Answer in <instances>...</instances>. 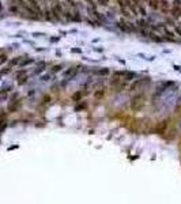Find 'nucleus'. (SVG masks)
Returning a JSON list of instances; mask_svg holds the SVG:
<instances>
[{
  "label": "nucleus",
  "instance_id": "bb28decb",
  "mask_svg": "<svg viewBox=\"0 0 181 204\" xmlns=\"http://www.w3.org/2000/svg\"><path fill=\"white\" fill-rule=\"evenodd\" d=\"M0 11H1V3H0Z\"/></svg>",
  "mask_w": 181,
  "mask_h": 204
},
{
  "label": "nucleus",
  "instance_id": "412c9836",
  "mask_svg": "<svg viewBox=\"0 0 181 204\" xmlns=\"http://www.w3.org/2000/svg\"><path fill=\"white\" fill-rule=\"evenodd\" d=\"M51 101H52L51 95H44V98H42V105H44V104H49Z\"/></svg>",
  "mask_w": 181,
  "mask_h": 204
},
{
  "label": "nucleus",
  "instance_id": "423d86ee",
  "mask_svg": "<svg viewBox=\"0 0 181 204\" xmlns=\"http://www.w3.org/2000/svg\"><path fill=\"white\" fill-rule=\"evenodd\" d=\"M168 125H169L168 120H163V121L158 123L157 127H155V133H158V135H163V133H165V131L168 129Z\"/></svg>",
  "mask_w": 181,
  "mask_h": 204
},
{
  "label": "nucleus",
  "instance_id": "aec40b11",
  "mask_svg": "<svg viewBox=\"0 0 181 204\" xmlns=\"http://www.w3.org/2000/svg\"><path fill=\"white\" fill-rule=\"evenodd\" d=\"M18 84H25V83L27 82V75H23V76H21V78H18Z\"/></svg>",
  "mask_w": 181,
  "mask_h": 204
},
{
  "label": "nucleus",
  "instance_id": "393cba45",
  "mask_svg": "<svg viewBox=\"0 0 181 204\" xmlns=\"http://www.w3.org/2000/svg\"><path fill=\"white\" fill-rule=\"evenodd\" d=\"M86 1H87V3H89V4H90V6H91V7H95V3H94V0H86Z\"/></svg>",
  "mask_w": 181,
  "mask_h": 204
},
{
  "label": "nucleus",
  "instance_id": "0eeeda50",
  "mask_svg": "<svg viewBox=\"0 0 181 204\" xmlns=\"http://www.w3.org/2000/svg\"><path fill=\"white\" fill-rule=\"evenodd\" d=\"M21 104H22V99H18V101H15L12 99L11 102L8 104V106H7V109H8L10 113H14V112H18V109L21 108Z\"/></svg>",
  "mask_w": 181,
  "mask_h": 204
},
{
  "label": "nucleus",
  "instance_id": "39448f33",
  "mask_svg": "<svg viewBox=\"0 0 181 204\" xmlns=\"http://www.w3.org/2000/svg\"><path fill=\"white\" fill-rule=\"evenodd\" d=\"M113 76H117V78H121L124 80H132L136 78V74L135 72H131V71H116L113 74Z\"/></svg>",
  "mask_w": 181,
  "mask_h": 204
},
{
  "label": "nucleus",
  "instance_id": "dca6fc26",
  "mask_svg": "<svg viewBox=\"0 0 181 204\" xmlns=\"http://www.w3.org/2000/svg\"><path fill=\"white\" fill-rule=\"evenodd\" d=\"M7 127V120L3 117H0V131H3Z\"/></svg>",
  "mask_w": 181,
  "mask_h": 204
},
{
  "label": "nucleus",
  "instance_id": "6e6552de",
  "mask_svg": "<svg viewBox=\"0 0 181 204\" xmlns=\"http://www.w3.org/2000/svg\"><path fill=\"white\" fill-rule=\"evenodd\" d=\"M87 94V91H83V90H78V91H75L74 94L71 95V99L74 101V102H79V101L83 99V97Z\"/></svg>",
  "mask_w": 181,
  "mask_h": 204
},
{
  "label": "nucleus",
  "instance_id": "cd10ccee",
  "mask_svg": "<svg viewBox=\"0 0 181 204\" xmlns=\"http://www.w3.org/2000/svg\"><path fill=\"white\" fill-rule=\"evenodd\" d=\"M142 1H147V0H142Z\"/></svg>",
  "mask_w": 181,
  "mask_h": 204
},
{
  "label": "nucleus",
  "instance_id": "1a4fd4ad",
  "mask_svg": "<svg viewBox=\"0 0 181 204\" xmlns=\"http://www.w3.org/2000/svg\"><path fill=\"white\" fill-rule=\"evenodd\" d=\"M159 10L162 12H165V14H168L170 11V4L168 3L166 0H159Z\"/></svg>",
  "mask_w": 181,
  "mask_h": 204
},
{
  "label": "nucleus",
  "instance_id": "4468645a",
  "mask_svg": "<svg viewBox=\"0 0 181 204\" xmlns=\"http://www.w3.org/2000/svg\"><path fill=\"white\" fill-rule=\"evenodd\" d=\"M104 95H105V89H99L94 93V98H97V99H101Z\"/></svg>",
  "mask_w": 181,
  "mask_h": 204
},
{
  "label": "nucleus",
  "instance_id": "b1692460",
  "mask_svg": "<svg viewBox=\"0 0 181 204\" xmlns=\"http://www.w3.org/2000/svg\"><path fill=\"white\" fill-rule=\"evenodd\" d=\"M67 1H68V3H70V6H72V7H74V8H75V7H76V4H75V1H74V0H67Z\"/></svg>",
  "mask_w": 181,
  "mask_h": 204
},
{
  "label": "nucleus",
  "instance_id": "a211bd4d",
  "mask_svg": "<svg viewBox=\"0 0 181 204\" xmlns=\"http://www.w3.org/2000/svg\"><path fill=\"white\" fill-rule=\"evenodd\" d=\"M61 69H63V65L61 64H57V65H53V68H52L51 71L55 74V72H59V71H61Z\"/></svg>",
  "mask_w": 181,
  "mask_h": 204
},
{
  "label": "nucleus",
  "instance_id": "2eb2a0df",
  "mask_svg": "<svg viewBox=\"0 0 181 204\" xmlns=\"http://www.w3.org/2000/svg\"><path fill=\"white\" fill-rule=\"evenodd\" d=\"M94 74H97V75H108V74H109V69H108V68H102V69L95 71Z\"/></svg>",
  "mask_w": 181,
  "mask_h": 204
},
{
  "label": "nucleus",
  "instance_id": "f03ea898",
  "mask_svg": "<svg viewBox=\"0 0 181 204\" xmlns=\"http://www.w3.org/2000/svg\"><path fill=\"white\" fill-rule=\"evenodd\" d=\"M117 27H119L121 31H124V33H128V34H131V33H135V31H138V27H136V25H134V23H131L129 21H125V19H121L120 22H117Z\"/></svg>",
  "mask_w": 181,
  "mask_h": 204
},
{
  "label": "nucleus",
  "instance_id": "f257e3e1",
  "mask_svg": "<svg viewBox=\"0 0 181 204\" xmlns=\"http://www.w3.org/2000/svg\"><path fill=\"white\" fill-rule=\"evenodd\" d=\"M146 105V94L144 93H139V94L134 95L131 99V109L134 112H139L144 108Z\"/></svg>",
  "mask_w": 181,
  "mask_h": 204
},
{
  "label": "nucleus",
  "instance_id": "6ab92c4d",
  "mask_svg": "<svg viewBox=\"0 0 181 204\" xmlns=\"http://www.w3.org/2000/svg\"><path fill=\"white\" fill-rule=\"evenodd\" d=\"M23 59V57H16V59H14V60H11V63H10V67H12V65H15V64H19L21 63V60Z\"/></svg>",
  "mask_w": 181,
  "mask_h": 204
},
{
  "label": "nucleus",
  "instance_id": "f3484780",
  "mask_svg": "<svg viewBox=\"0 0 181 204\" xmlns=\"http://www.w3.org/2000/svg\"><path fill=\"white\" fill-rule=\"evenodd\" d=\"M31 63H34V60L33 59H26V60H23L22 63H19V65H21V67H25V65H29V64H31Z\"/></svg>",
  "mask_w": 181,
  "mask_h": 204
},
{
  "label": "nucleus",
  "instance_id": "a878e982",
  "mask_svg": "<svg viewBox=\"0 0 181 204\" xmlns=\"http://www.w3.org/2000/svg\"><path fill=\"white\" fill-rule=\"evenodd\" d=\"M72 50V52H75V53H80V49H78V48H76V49H71Z\"/></svg>",
  "mask_w": 181,
  "mask_h": 204
},
{
  "label": "nucleus",
  "instance_id": "4be33fe9",
  "mask_svg": "<svg viewBox=\"0 0 181 204\" xmlns=\"http://www.w3.org/2000/svg\"><path fill=\"white\" fill-rule=\"evenodd\" d=\"M7 55H0V64H3V63H6L7 61Z\"/></svg>",
  "mask_w": 181,
  "mask_h": 204
},
{
  "label": "nucleus",
  "instance_id": "9b49d317",
  "mask_svg": "<svg viewBox=\"0 0 181 204\" xmlns=\"http://www.w3.org/2000/svg\"><path fill=\"white\" fill-rule=\"evenodd\" d=\"M147 4L153 11H158L159 10V0H147Z\"/></svg>",
  "mask_w": 181,
  "mask_h": 204
},
{
  "label": "nucleus",
  "instance_id": "5701e85b",
  "mask_svg": "<svg viewBox=\"0 0 181 204\" xmlns=\"http://www.w3.org/2000/svg\"><path fill=\"white\" fill-rule=\"evenodd\" d=\"M98 4H101V6H108L109 4V0H97Z\"/></svg>",
  "mask_w": 181,
  "mask_h": 204
},
{
  "label": "nucleus",
  "instance_id": "f8f14e48",
  "mask_svg": "<svg viewBox=\"0 0 181 204\" xmlns=\"http://www.w3.org/2000/svg\"><path fill=\"white\" fill-rule=\"evenodd\" d=\"M76 72H78V68H70V69H67V71L64 72V76L65 78H68V76L74 78L75 75H76Z\"/></svg>",
  "mask_w": 181,
  "mask_h": 204
},
{
  "label": "nucleus",
  "instance_id": "9d476101",
  "mask_svg": "<svg viewBox=\"0 0 181 204\" xmlns=\"http://www.w3.org/2000/svg\"><path fill=\"white\" fill-rule=\"evenodd\" d=\"M170 14H172L174 18H181V6H172Z\"/></svg>",
  "mask_w": 181,
  "mask_h": 204
},
{
  "label": "nucleus",
  "instance_id": "7ed1b4c3",
  "mask_svg": "<svg viewBox=\"0 0 181 204\" xmlns=\"http://www.w3.org/2000/svg\"><path fill=\"white\" fill-rule=\"evenodd\" d=\"M150 82H151V79H150V76H144V78H140V79L135 80L132 84H131L129 87V91H138V90H142L144 86H147V84H150Z\"/></svg>",
  "mask_w": 181,
  "mask_h": 204
},
{
  "label": "nucleus",
  "instance_id": "20e7f679",
  "mask_svg": "<svg viewBox=\"0 0 181 204\" xmlns=\"http://www.w3.org/2000/svg\"><path fill=\"white\" fill-rule=\"evenodd\" d=\"M51 12L53 15V19L55 21H61L63 19V15H64V10H63L61 4L60 3H56L53 7L51 8Z\"/></svg>",
  "mask_w": 181,
  "mask_h": 204
},
{
  "label": "nucleus",
  "instance_id": "ddd939ff",
  "mask_svg": "<svg viewBox=\"0 0 181 204\" xmlns=\"http://www.w3.org/2000/svg\"><path fill=\"white\" fill-rule=\"evenodd\" d=\"M87 108V104L86 102H82V101H79V104L75 106V112H79V110H85Z\"/></svg>",
  "mask_w": 181,
  "mask_h": 204
}]
</instances>
